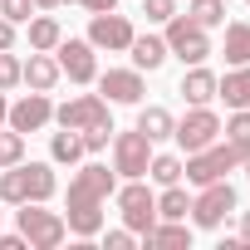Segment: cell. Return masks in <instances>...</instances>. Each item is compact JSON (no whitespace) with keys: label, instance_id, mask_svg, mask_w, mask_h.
Instances as JSON below:
<instances>
[{"label":"cell","instance_id":"2","mask_svg":"<svg viewBox=\"0 0 250 250\" xmlns=\"http://www.w3.org/2000/svg\"><path fill=\"white\" fill-rule=\"evenodd\" d=\"M59 191V177L49 162H15L0 172V201L5 206H25V201H49Z\"/></svg>","mask_w":250,"mask_h":250},{"label":"cell","instance_id":"11","mask_svg":"<svg viewBox=\"0 0 250 250\" xmlns=\"http://www.w3.org/2000/svg\"><path fill=\"white\" fill-rule=\"evenodd\" d=\"M133 35H138L133 20H128V15H118V10H103V15L88 20V44H93V49H108V54H113V49H128Z\"/></svg>","mask_w":250,"mask_h":250},{"label":"cell","instance_id":"6","mask_svg":"<svg viewBox=\"0 0 250 250\" xmlns=\"http://www.w3.org/2000/svg\"><path fill=\"white\" fill-rule=\"evenodd\" d=\"M162 40H167V54L182 59V64H206V54H211V35H206L191 15H172Z\"/></svg>","mask_w":250,"mask_h":250},{"label":"cell","instance_id":"5","mask_svg":"<svg viewBox=\"0 0 250 250\" xmlns=\"http://www.w3.org/2000/svg\"><path fill=\"white\" fill-rule=\"evenodd\" d=\"M118 196V211H123V226L133 235H147L157 226V196L143 187V177H128V187H113Z\"/></svg>","mask_w":250,"mask_h":250},{"label":"cell","instance_id":"29","mask_svg":"<svg viewBox=\"0 0 250 250\" xmlns=\"http://www.w3.org/2000/svg\"><path fill=\"white\" fill-rule=\"evenodd\" d=\"M15 83H20V59L10 49H0V93H10Z\"/></svg>","mask_w":250,"mask_h":250},{"label":"cell","instance_id":"8","mask_svg":"<svg viewBox=\"0 0 250 250\" xmlns=\"http://www.w3.org/2000/svg\"><path fill=\"white\" fill-rule=\"evenodd\" d=\"M172 138H177L182 152H201V147H211L221 138V118L211 113V103H201V108H191L177 128H172Z\"/></svg>","mask_w":250,"mask_h":250},{"label":"cell","instance_id":"33","mask_svg":"<svg viewBox=\"0 0 250 250\" xmlns=\"http://www.w3.org/2000/svg\"><path fill=\"white\" fill-rule=\"evenodd\" d=\"M88 15H103V10H118V0H79Z\"/></svg>","mask_w":250,"mask_h":250},{"label":"cell","instance_id":"38","mask_svg":"<svg viewBox=\"0 0 250 250\" xmlns=\"http://www.w3.org/2000/svg\"><path fill=\"white\" fill-rule=\"evenodd\" d=\"M245 167H250V157H245Z\"/></svg>","mask_w":250,"mask_h":250},{"label":"cell","instance_id":"28","mask_svg":"<svg viewBox=\"0 0 250 250\" xmlns=\"http://www.w3.org/2000/svg\"><path fill=\"white\" fill-rule=\"evenodd\" d=\"M15 162H25V133H0V172L5 167H15Z\"/></svg>","mask_w":250,"mask_h":250},{"label":"cell","instance_id":"23","mask_svg":"<svg viewBox=\"0 0 250 250\" xmlns=\"http://www.w3.org/2000/svg\"><path fill=\"white\" fill-rule=\"evenodd\" d=\"M226 64H250V25L245 20H235V25H226Z\"/></svg>","mask_w":250,"mask_h":250},{"label":"cell","instance_id":"1","mask_svg":"<svg viewBox=\"0 0 250 250\" xmlns=\"http://www.w3.org/2000/svg\"><path fill=\"white\" fill-rule=\"evenodd\" d=\"M113 187H118V172H108L103 162H88V167H79L69 177V201H64L69 235H79V240L103 235V206H108Z\"/></svg>","mask_w":250,"mask_h":250},{"label":"cell","instance_id":"26","mask_svg":"<svg viewBox=\"0 0 250 250\" xmlns=\"http://www.w3.org/2000/svg\"><path fill=\"white\" fill-rule=\"evenodd\" d=\"M187 15H191L201 30H216V25H226V0H191Z\"/></svg>","mask_w":250,"mask_h":250},{"label":"cell","instance_id":"4","mask_svg":"<svg viewBox=\"0 0 250 250\" xmlns=\"http://www.w3.org/2000/svg\"><path fill=\"white\" fill-rule=\"evenodd\" d=\"M240 162H245V152L216 138L211 147H201V152H187V162H182V177H187V182H196V187H206V182H221L226 172H235Z\"/></svg>","mask_w":250,"mask_h":250},{"label":"cell","instance_id":"24","mask_svg":"<svg viewBox=\"0 0 250 250\" xmlns=\"http://www.w3.org/2000/svg\"><path fill=\"white\" fill-rule=\"evenodd\" d=\"M79 157H83V138L74 128H64V133L49 138V162H79Z\"/></svg>","mask_w":250,"mask_h":250},{"label":"cell","instance_id":"10","mask_svg":"<svg viewBox=\"0 0 250 250\" xmlns=\"http://www.w3.org/2000/svg\"><path fill=\"white\" fill-rule=\"evenodd\" d=\"M54 123H59V128H74V133L98 128V123H113L108 118V98L103 93H79V98H69V103L54 108Z\"/></svg>","mask_w":250,"mask_h":250},{"label":"cell","instance_id":"18","mask_svg":"<svg viewBox=\"0 0 250 250\" xmlns=\"http://www.w3.org/2000/svg\"><path fill=\"white\" fill-rule=\"evenodd\" d=\"M216 98H226V108H250V64H230V74L216 79Z\"/></svg>","mask_w":250,"mask_h":250},{"label":"cell","instance_id":"19","mask_svg":"<svg viewBox=\"0 0 250 250\" xmlns=\"http://www.w3.org/2000/svg\"><path fill=\"white\" fill-rule=\"evenodd\" d=\"M143 240L157 245V250H191V226L187 221H157Z\"/></svg>","mask_w":250,"mask_h":250},{"label":"cell","instance_id":"9","mask_svg":"<svg viewBox=\"0 0 250 250\" xmlns=\"http://www.w3.org/2000/svg\"><path fill=\"white\" fill-rule=\"evenodd\" d=\"M147 162H152V138L147 133H118L113 138V172L118 177H147Z\"/></svg>","mask_w":250,"mask_h":250},{"label":"cell","instance_id":"21","mask_svg":"<svg viewBox=\"0 0 250 250\" xmlns=\"http://www.w3.org/2000/svg\"><path fill=\"white\" fill-rule=\"evenodd\" d=\"M187 211H191V196L182 191V182L162 187V196H157V221H187Z\"/></svg>","mask_w":250,"mask_h":250},{"label":"cell","instance_id":"25","mask_svg":"<svg viewBox=\"0 0 250 250\" xmlns=\"http://www.w3.org/2000/svg\"><path fill=\"white\" fill-rule=\"evenodd\" d=\"M147 177H152L157 187H172V182H182V157H177V152H152V162H147Z\"/></svg>","mask_w":250,"mask_h":250},{"label":"cell","instance_id":"16","mask_svg":"<svg viewBox=\"0 0 250 250\" xmlns=\"http://www.w3.org/2000/svg\"><path fill=\"white\" fill-rule=\"evenodd\" d=\"M128 54H133V64H138L143 74H152V69H162V64L172 59V54H167V40H162V35H133Z\"/></svg>","mask_w":250,"mask_h":250},{"label":"cell","instance_id":"31","mask_svg":"<svg viewBox=\"0 0 250 250\" xmlns=\"http://www.w3.org/2000/svg\"><path fill=\"white\" fill-rule=\"evenodd\" d=\"M103 245H108V250H133V230H128V226H123V230H108Z\"/></svg>","mask_w":250,"mask_h":250},{"label":"cell","instance_id":"20","mask_svg":"<svg viewBox=\"0 0 250 250\" xmlns=\"http://www.w3.org/2000/svg\"><path fill=\"white\" fill-rule=\"evenodd\" d=\"M25 30H30V49H44V54H54V44L64 40V30H59L54 15H30Z\"/></svg>","mask_w":250,"mask_h":250},{"label":"cell","instance_id":"7","mask_svg":"<svg viewBox=\"0 0 250 250\" xmlns=\"http://www.w3.org/2000/svg\"><path fill=\"white\" fill-rule=\"evenodd\" d=\"M235 211V187L221 177V182H206L201 191H196V201H191V226H201V230H216V226H226V216Z\"/></svg>","mask_w":250,"mask_h":250},{"label":"cell","instance_id":"37","mask_svg":"<svg viewBox=\"0 0 250 250\" xmlns=\"http://www.w3.org/2000/svg\"><path fill=\"white\" fill-rule=\"evenodd\" d=\"M5 113H10V103H5V93H0V123H5Z\"/></svg>","mask_w":250,"mask_h":250},{"label":"cell","instance_id":"35","mask_svg":"<svg viewBox=\"0 0 250 250\" xmlns=\"http://www.w3.org/2000/svg\"><path fill=\"white\" fill-rule=\"evenodd\" d=\"M240 245H250V211L240 216Z\"/></svg>","mask_w":250,"mask_h":250},{"label":"cell","instance_id":"32","mask_svg":"<svg viewBox=\"0 0 250 250\" xmlns=\"http://www.w3.org/2000/svg\"><path fill=\"white\" fill-rule=\"evenodd\" d=\"M15 30H20V25H10L5 15H0V49H15Z\"/></svg>","mask_w":250,"mask_h":250},{"label":"cell","instance_id":"15","mask_svg":"<svg viewBox=\"0 0 250 250\" xmlns=\"http://www.w3.org/2000/svg\"><path fill=\"white\" fill-rule=\"evenodd\" d=\"M59 79H64V69H59V59H54V54H44V49H35V54H30V64H20V83H30L35 93H49Z\"/></svg>","mask_w":250,"mask_h":250},{"label":"cell","instance_id":"22","mask_svg":"<svg viewBox=\"0 0 250 250\" xmlns=\"http://www.w3.org/2000/svg\"><path fill=\"white\" fill-rule=\"evenodd\" d=\"M172 128H177V118H172L167 108H157V103L138 113V133H147L152 143H162V138H172Z\"/></svg>","mask_w":250,"mask_h":250},{"label":"cell","instance_id":"12","mask_svg":"<svg viewBox=\"0 0 250 250\" xmlns=\"http://www.w3.org/2000/svg\"><path fill=\"white\" fill-rule=\"evenodd\" d=\"M5 123L15 133H40V128H49L54 123V103H49V93H25L20 103H10V113H5Z\"/></svg>","mask_w":250,"mask_h":250},{"label":"cell","instance_id":"36","mask_svg":"<svg viewBox=\"0 0 250 250\" xmlns=\"http://www.w3.org/2000/svg\"><path fill=\"white\" fill-rule=\"evenodd\" d=\"M35 5H40V10H59V5H64V0H35Z\"/></svg>","mask_w":250,"mask_h":250},{"label":"cell","instance_id":"27","mask_svg":"<svg viewBox=\"0 0 250 250\" xmlns=\"http://www.w3.org/2000/svg\"><path fill=\"white\" fill-rule=\"evenodd\" d=\"M221 133H226V143H230V147H240V152L250 157V108H235V113H230V123H226Z\"/></svg>","mask_w":250,"mask_h":250},{"label":"cell","instance_id":"30","mask_svg":"<svg viewBox=\"0 0 250 250\" xmlns=\"http://www.w3.org/2000/svg\"><path fill=\"white\" fill-rule=\"evenodd\" d=\"M143 15H147V25H167L177 15V0H143Z\"/></svg>","mask_w":250,"mask_h":250},{"label":"cell","instance_id":"17","mask_svg":"<svg viewBox=\"0 0 250 250\" xmlns=\"http://www.w3.org/2000/svg\"><path fill=\"white\" fill-rule=\"evenodd\" d=\"M191 108H201V103H211L216 98V74L206 69V64H191L187 74H182V88H177Z\"/></svg>","mask_w":250,"mask_h":250},{"label":"cell","instance_id":"34","mask_svg":"<svg viewBox=\"0 0 250 250\" xmlns=\"http://www.w3.org/2000/svg\"><path fill=\"white\" fill-rule=\"evenodd\" d=\"M25 245H30V240H25L20 230H15V235H0V250H25Z\"/></svg>","mask_w":250,"mask_h":250},{"label":"cell","instance_id":"3","mask_svg":"<svg viewBox=\"0 0 250 250\" xmlns=\"http://www.w3.org/2000/svg\"><path fill=\"white\" fill-rule=\"evenodd\" d=\"M15 221H20V235L30 240V250H59L69 235L64 211H44V201H25L15 211Z\"/></svg>","mask_w":250,"mask_h":250},{"label":"cell","instance_id":"13","mask_svg":"<svg viewBox=\"0 0 250 250\" xmlns=\"http://www.w3.org/2000/svg\"><path fill=\"white\" fill-rule=\"evenodd\" d=\"M54 59H59V69L74 83H93L98 79V59H93V44L88 40H59L54 44Z\"/></svg>","mask_w":250,"mask_h":250},{"label":"cell","instance_id":"14","mask_svg":"<svg viewBox=\"0 0 250 250\" xmlns=\"http://www.w3.org/2000/svg\"><path fill=\"white\" fill-rule=\"evenodd\" d=\"M93 83H98V93H108V103H143V93H147L143 69H108Z\"/></svg>","mask_w":250,"mask_h":250},{"label":"cell","instance_id":"39","mask_svg":"<svg viewBox=\"0 0 250 250\" xmlns=\"http://www.w3.org/2000/svg\"><path fill=\"white\" fill-rule=\"evenodd\" d=\"M245 5H250V0H245Z\"/></svg>","mask_w":250,"mask_h":250}]
</instances>
